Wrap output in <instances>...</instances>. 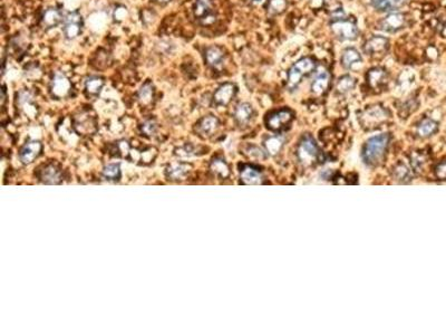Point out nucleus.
Instances as JSON below:
<instances>
[{"instance_id":"nucleus-1","label":"nucleus","mask_w":446,"mask_h":335,"mask_svg":"<svg viewBox=\"0 0 446 335\" xmlns=\"http://www.w3.org/2000/svg\"><path fill=\"white\" fill-rule=\"evenodd\" d=\"M389 142V135L381 133L368 139L362 149V160L368 166H377L383 160Z\"/></svg>"},{"instance_id":"nucleus-2","label":"nucleus","mask_w":446,"mask_h":335,"mask_svg":"<svg viewBox=\"0 0 446 335\" xmlns=\"http://www.w3.org/2000/svg\"><path fill=\"white\" fill-rule=\"evenodd\" d=\"M313 69H314V62L312 58L306 57V58L300 59V61H298L289 71L288 86L290 87V89L296 87L298 84L300 83L301 78L304 77L305 75L309 74Z\"/></svg>"},{"instance_id":"nucleus-3","label":"nucleus","mask_w":446,"mask_h":335,"mask_svg":"<svg viewBox=\"0 0 446 335\" xmlns=\"http://www.w3.org/2000/svg\"><path fill=\"white\" fill-rule=\"evenodd\" d=\"M317 155L318 146L316 142L313 141V139L310 135H306L300 141L299 146H298V158L301 162L309 165V163L316 160Z\"/></svg>"},{"instance_id":"nucleus-4","label":"nucleus","mask_w":446,"mask_h":335,"mask_svg":"<svg viewBox=\"0 0 446 335\" xmlns=\"http://www.w3.org/2000/svg\"><path fill=\"white\" fill-rule=\"evenodd\" d=\"M332 30L340 41H354L357 38L358 29L355 24L347 21H336L332 24Z\"/></svg>"},{"instance_id":"nucleus-5","label":"nucleus","mask_w":446,"mask_h":335,"mask_svg":"<svg viewBox=\"0 0 446 335\" xmlns=\"http://www.w3.org/2000/svg\"><path fill=\"white\" fill-rule=\"evenodd\" d=\"M83 19L77 11H73L67 15L64 26V34L67 39L76 38L82 33Z\"/></svg>"},{"instance_id":"nucleus-6","label":"nucleus","mask_w":446,"mask_h":335,"mask_svg":"<svg viewBox=\"0 0 446 335\" xmlns=\"http://www.w3.org/2000/svg\"><path fill=\"white\" fill-rule=\"evenodd\" d=\"M194 16L204 25H210L216 21L211 0H197L194 3Z\"/></svg>"},{"instance_id":"nucleus-7","label":"nucleus","mask_w":446,"mask_h":335,"mask_svg":"<svg viewBox=\"0 0 446 335\" xmlns=\"http://www.w3.org/2000/svg\"><path fill=\"white\" fill-rule=\"evenodd\" d=\"M292 113L289 110H281L273 113L268 118L267 124L272 131H280L291 122Z\"/></svg>"},{"instance_id":"nucleus-8","label":"nucleus","mask_w":446,"mask_h":335,"mask_svg":"<svg viewBox=\"0 0 446 335\" xmlns=\"http://www.w3.org/2000/svg\"><path fill=\"white\" fill-rule=\"evenodd\" d=\"M405 26V16L400 13H394L388 15L387 17L383 19V22L380 23V27L383 30L389 31V33H394L401 29Z\"/></svg>"},{"instance_id":"nucleus-9","label":"nucleus","mask_w":446,"mask_h":335,"mask_svg":"<svg viewBox=\"0 0 446 335\" xmlns=\"http://www.w3.org/2000/svg\"><path fill=\"white\" fill-rule=\"evenodd\" d=\"M234 94H236V86L233 84H223L222 86L219 87L216 94H214V102L218 105H226L232 99Z\"/></svg>"},{"instance_id":"nucleus-10","label":"nucleus","mask_w":446,"mask_h":335,"mask_svg":"<svg viewBox=\"0 0 446 335\" xmlns=\"http://www.w3.org/2000/svg\"><path fill=\"white\" fill-rule=\"evenodd\" d=\"M51 90H53L54 95H56L57 97H64L69 93L70 83L66 78L65 75L56 74L53 81V85H51Z\"/></svg>"},{"instance_id":"nucleus-11","label":"nucleus","mask_w":446,"mask_h":335,"mask_svg":"<svg viewBox=\"0 0 446 335\" xmlns=\"http://www.w3.org/2000/svg\"><path fill=\"white\" fill-rule=\"evenodd\" d=\"M42 151V144L37 141H33L27 143V144L22 147L21 152V160L28 165V163L33 162L36 158L38 157L39 153Z\"/></svg>"},{"instance_id":"nucleus-12","label":"nucleus","mask_w":446,"mask_h":335,"mask_svg":"<svg viewBox=\"0 0 446 335\" xmlns=\"http://www.w3.org/2000/svg\"><path fill=\"white\" fill-rule=\"evenodd\" d=\"M329 79H330V75L328 72L325 70L320 71L319 73L316 75V77H314L313 82H312V93L316 95L324 94L328 89Z\"/></svg>"},{"instance_id":"nucleus-13","label":"nucleus","mask_w":446,"mask_h":335,"mask_svg":"<svg viewBox=\"0 0 446 335\" xmlns=\"http://www.w3.org/2000/svg\"><path fill=\"white\" fill-rule=\"evenodd\" d=\"M388 45V41L384 37H380V36H375L372 39L366 43L365 45V51L367 54H377L380 53V51H384L386 48H387Z\"/></svg>"},{"instance_id":"nucleus-14","label":"nucleus","mask_w":446,"mask_h":335,"mask_svg":"<svg viewBox=\"0 0 446 335\" xmlns=\"http://www.w3.org/2000/svg\"><path fill=\"white\" fill-rule=\"evenodd\" d=\"M241 179L245 185H260L262 182L261 173L257 169L249 166H245L241 170Z\"/></svg>"},{"instance_id":"nucleus-15","label":"nucleus","mask_w":446,"mask_h":335,"mask_svg":"<svg viewBox=\"0 0 446 335\" xmlns=\"http://www.w3.org/2000/svg\"><path fill=\"white\" fill-rule=\"evenodd\" d=\"M223 58H224L223 51L217 46H211L205 50V59L206 63H208L210 66L216 67V69L219 66H221L223 63Z\"/></svg>"},{"instance_id":"nucleus-16","label":"nucleus","mask_w":446,"mask_h":335,"mask_svg":"<svg viewBox=\"0 0 446 335\" xmlns=\"http://www.w3.org/2000/svg\"><path fill=\"white\" fill-rule=\"evenodd\" d=\"M62 22V13L56 8H49L43 16V25L46 28H54Z\"/></svg>"},{"instance_id":"nucleus-17","label":"nucleus","mask_w":446,"mask_h":335,"mask_svg":"<svg viewBox=\"0 0 446 335\" xmlns=\"http://www.w3.org/2000/svg\"><path fill=\"white\" fill-rule=\"evenodd\" d=\"M252 113V106L248 104V103H241V104L237 106L236 112H234V117H236V120L240 124H245V123H248L250 121Z\"/></svg>"},{"instance_id":"nucleus-18","label":"nucleus","mask_w":446,"mask_h":335,"mask_svg":"<svg viewBox=\"0 0 446 335\" xmlns=\"http://www.w3.org/2000/svg\"><path fill=\"white\" fill-rule=\"evenodd\" d=\"M437 123L431 119H425L420 123L417 127V133L422 138L431 137L432 134L436 132Z\"/></svg>"},{"instance_id":"nucleus-19","label":"nucleus","mask_w":446,"mask_h":335,"mask_svg":"<svg viewBox=\"0 0 446 335\" xmlns=\"http://www.w3.org/2000/svg\"><path fill=\"white\" fill-rule=\"evenodd\" d=\"M361 62V56L355 48H348L344 51L341 57V64L346 69H350L355 64Z\"/></svg>"},{"instance_id":"nucleus-20","label":"nucleus","mask_w":446,"mask_h":335,"mask_svg":"<svg viewBox=\"0 0 446 335\" xmlns=\"http://www.w3.org/2000/svg\"><path fill=\"white\" fill-rule=\"evenodd\" d=\"M218 125H219L218 119L212 117V115H209V117L204 118L200 122V124H199V131H200L202 134L209 135L211 133H213L214 131L217 130Z\"/></svg>"},{"instance_id":"nucleus-21","label":"nucleus","mask_w":446,"mask_h":335,"mask_svg":"<svg viewBox=\"0 0 446 335\" xmlns=\"http://www.w3.org/2000/svg\"><path fill=\"white\" fill-rule=\"evenodd\" d=\"M372 2L378 10H393L404 5L406 0H372Z\"/></svg>"},{"instance_id":"nucleus-22","label":"nucleus","mask_w":446,"mask_h":335,"mask_svg":"<svg viewBox=\"0 0 446 335\" xmlns=\"http://www.w3.org/2000/svg\"><path fill=\"white\" fill-rule=\"evenodd\" d=\"M85 86H86V91L89 92L90 95H98L99 93H101L103 86H104V81H103L101 77L93 76V77L87 78Z\"/></svg>"},{"instance_id":"nucleus-23","label":"nucleus","mask_w":446,"mask_h":335,"mask_svg":"<svg viewBox=\"0 0 446 335\" xmlns=\"http://www.w3.org/2000/svg\"><path fill=\"white\" fill-rule=\"evenodd\" d=\"M153 99V86L150 83L144 84L138 92V101L141 104L147 105L152 102Z\"/></svg>"},{"instance_id":"nucleus-24","label":"nucleus","mask_w":446,"mask_h":335,"mask_svg":"<svg viewBox=\"0 0 446 335\" xmlns=\"http://www.w3.org/2000/svg\"><path fill=\"white\" fill-rule=\"evenodd\" d=\"M211 169H212L214 173L218 174L219 177L221 178L228 177L229 174L228 165H226L223 160H220V159H216V160L212 161V163H211Z\"/></svg>"},{"instance_id":"nucleus-25","label":"nucleus","mask_w":446,"mask_h":335,"mask_svg":"<svg viewBox=\"0 0 446 335\" xmlns=\"http://www.w3.org/2000/svg\"><path fill=\"white\" fill-rule=\"evenodd\" d=\"M42 179L47 183H58L61 180L59 172L54 167H46L42 172Z\"/></svg>"},{"instance_id":"nucleus-26","label":"nucleus","mask_w":446,"mask_h":335,"mask_svg":"<svg viewBox=\"0 0 446 335\" xmlns=\"http://www.w3.org/2000/svg\"><path fill=\"white\" fill-rule=\"evenodd\" d=\"M282 146V139L279 137H272L269 138L266 141V147L268 150L269 153L271 154H276L280 151Z\"/></svg>"},{"instance_id":"nucleus-27","label":"nucleus","mask_w":446,"mask_h":335,"mask_svg":"<svg viewBox=\"0 0 446 335\" xmlns=\"http://www.w3.org/2000/svg\"><path fill=\"white\" fill-rule=\"evenodd\" d=\"M188 171H189V167L186 165H177V166H173L172 168H170L167 172H169V175L171 178L177 180V179H181L184 177V175L188 173Z\"/></svg>"},{"instance_id":"nucleus-28","label":"nucleus","mask_w":446,"mask_h":335,"mask_svg":"<svg viewBox=\"0 0 446 335\" xmlns=\"http://www.w3.org/2000/svg\"><path fill=\"white\" fill-rule=\"evenodd\" d=\"M104 177L109 180H116L119 177H121V169H119L118 165H109L105 167L104 171Z\"/></svg>"},{"instance_id":"nucleus-29","label":"nucleus","mask_w":446,"mask_h":335,"mask_svg":"<svg viewBox=\"0 0 446 335\" xmlns=\"http://www.w3.org/2000/svg\"><path fill=\"white\" fill-rule=\"evenodd\" d=\"M354 86H355V79L350 76L341 77L337 83V90L341 92V93H345V92L352 90Z\"/></svg>"},{"instance_id":"nucleus-30","label":"nucleus","mask_w":446,"mask_h":335,"mask_svg":"<svg viewBox=\"0 0 446 335\" xmlns=\"http://www.w3.org/2000/svg\"><path fill=\"white\" fill-rule=\"evenodd\" d=\"M286 0H270L268 9L270 14H280L285 10L286 8Z\"/></svg>"},{"instance_id":"nucleus-31","label":"nucleus","mask_w":446,"mask_h":335,"mask_svg":"<svg viewBox=\"0 0 446 335\" xmlns=\"http://www.w3.org/2000/svg\"><path fill=\"white\" fill-rule=\"evenodd\" d=\"M385 76V73H384V71H381V70H372L369 72V74H368V81L369 83L372 84L373 86H376L378 85V84H379L381 82V79L384 78Z\"/></svg>"},{"instance_id":"nucleus-32","label":"nucleus","mask_w":446,"mask_h":335,"mask_svg":"<svg viewBox=\"0 0 446 335\" xmlns=\"http://www.w3.org/2000/svg\"><path fill=\"white\" fill-rule=\"evenodd\" d=\"M436 177L441 180H446V160L440 162L435 169Z\"/></svg>"},{"instance_id":"nucleus-33","label":"nucleus","mask_w":446,"mask_h":335,"mask_svg":"<svg viewBox=\"0 0 446 335\" xmlns=\"http://www.w3.org/2000/svg\"><path fill=\"white\" fill-rule=\"evenodd\" d=\"M155 129H156V125H155V123L153 121H146L142 126L143 132L146 133L147 135H151L152 133H154Z\"/></svg>"},{"instance_id":"nucleus-34","label":"nucleus","mask_w":446,"mask_h":335,"mask_svg":"<svg viewBox=\"0 0 446 335\" xmlns=\"http://www.w3.org/2000/svg\"><path fill=\"white\" fill-rule=\"evenodd\" d=\"M157 1H162V2H166V1H169V0H157Z\"/></svg>"},{"instance_id":"nucleus-35","label":"nucleus","mask_w":446,"mask_h":335,"mask_svg":"<svg viewBox=\"0 0 446 335\" xmlns=\"http://www.w3.org/2000/svg\"><path fill=\"white\" fill-rule=\"evenodd\" d=\"M257 1H258V0H257Z\"/></svg>"}]
</instances>
